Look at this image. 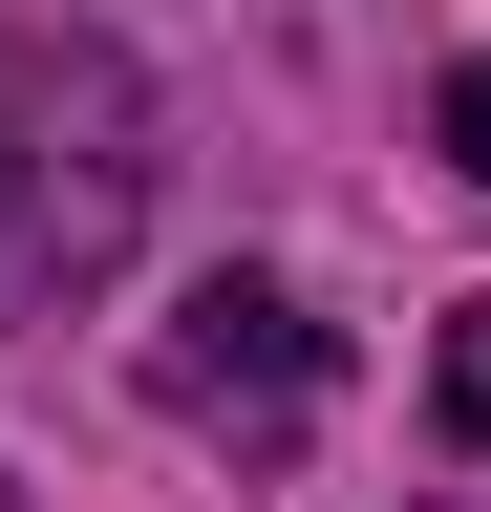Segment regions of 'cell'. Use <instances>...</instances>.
Here are the masks:
<instances>
[{
  "label": "cell",
  "mask_w": 491,
  "mask_h": 512,
  "mask_svg": "<svg viewBox=\"0 0 491 512\" xmlns=\"http://www.w3.org/2000/svg\"><path fill=\"white\" fill-rule=\"evenodd\" d=\"M129 214H150V86L107 43H0V320L107 299Z\"/></svg>",
  "instance_id": "1"
},
{
  "label": "cell",
  "mask_w": 491,
  "mask_h": 512,
  "mask_svg": "<svg viewBox=\"0 0 491 512\" xmlns=\"http://www.w3.org/2000/svg\"><path fill=\"white\" fill-rule=\"evenodd\" d=\"M150 406L214 427V448H299V427H321V320H299L278 278H193L150 320Z\"/></svg>",
  "instance_id": "2"
},
{
  "label": "cell",
  "mask_w": 491,
  "mask_h": 512,
  "mask_svg": "<svg viewBox=\"0 0 491 512\" xmlns=\"http://www.w3.org/2000/svg\"><path fill=\"white\" fill-rule=\"evenodd\" d=\"M427 406H449V448H491V299L449 320V363H427Z\"/></svg>",
  "instance_id": "3"
},
{
  "label": "cell",
  "mask_w": 491,
  "mask_h": 512,
  "mask_svg": "<svg viewBox=\"0 0 491 512\" xmlns=\"http://www.w3.org/2000/svg\"><path fill=\"white\" fill-rule=\"evenodd\" d=\"M427 128H449V171L491 192V64H449V107H427Z\"/></svg>",
  "instance_id": "4"
}]
</instances>
